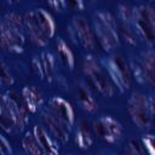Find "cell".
I'll return each mask as SVG.
<instances>
[{"mask_svg":"<svg viewBox=\"0 0 155 155\" xmlns=\"http://www.w3.org/2000/svg\"><path fill=\"white\" fill-rule=\"evenodd\" d=\"M0 153H1V155H11V153H12L11 145L8 144L6 138H4L1 134H0Z\"/></svg>","mask_w":155,"mask_h":155,"instance_id":"obj_28","label":"cell"},{"mask_svg":"<svg viewBox=\"0 0 155 155\" xmlns=\"http://www.w3.org/2000/svg\"><path fill=\"white\" fill-rule=\"evenodd\" d=\"M76 144L82 149L88 148L92 144V136L87 120H81L79 122L76 132Z\"/></svg>","mask_w":155,"mask_h":155,"instance_id":"obj_18","label":"cell"},{"mask_svg":"<svg viewBox=\"0 0 155 155\" xmlns=\"http://www.w3.org/2000/svg\"><path fill=\"white\" fill-rule=\"evenodd\" d=\"M24 45L22 29L15 28L2 17L0 19V47L11 52H21Z\"/></svg>","mask_w":155,"mask_h":155,"instance_id":"obj_6","label":"cell"},{"mask_svg":"<svg viewBox=\"0 0 155 155\" xmlns=\"http://www.w3.org/2000/svg\"><path fill=\"white\" fill-rule=\"evenodd\" d=\"M69 5H71V6H78V7H81V6H82V2H80V1H78V2H76V1H75V2H74V1H70V2H69Z\"/></svg>","mask_w":155,"mask_h":155,"instance_id":"obj_31","label":"cell"},{"mask_svg":"<svg viewBox=\"0 0 155 155\" xmlns=\"http://www.w3.org/2000/svg\"><path fill=\"white\" fill-rule=\"evenodd\" d=\"M94 38L105 51H111L119 44L116 21L111 13L101 11L94 15Z\"/></svg>","mask_w":155,"mask_h":155,"instance_id":"obj_1","label":"cell"},{"mask_svg":"<svg viewBox=\"0 0 155 155\" xmlns=\"http://www.w3.org/2000/svg\"><path fill=\"white\" fill-rule=\"evenodd\" d=\"M51 6H56L57 7V10H59L61 7H63V6H65V2H63V1H51V2H48Z\"/></svg>","mask_w":155,"mask_h":155,"instance_id":"obj_30","label":"cell"},{"mask_svg":"<svg viewBox=\"0 0 155 155\" xmlns=\"http://www.w3.org/2000/svg\"><path fill=\"white\" fill-rule=\"evenodd\" d=\"M127 110L132 119V121L139 127V128H149L151 124L153 115L150 114L149 105H148V98L138 92L134 91L128 101H127Z\"/></svg>","mask_w":155,"mask_h":155,"instance_id":"obj_5","label":"cell"},{"mask_svg":"<svg viewBox=\"0 0 155 155\" xmlns=\"http://www.w3.org/2000/svg\"><path fill=\"white\" fill-rule=\"evenodd\" d=\"M107 73L117 88L122 92L131 86L132 82V69L128 63L120 54L111 56L107 62Z\"/></svg>","mask_w":155,"mask_h":155,"instance_id":"obj_4","label":"cell"},{"mask_svg":"<svg viewBox=\"0 0 155 155\" xmlns=\"http://www.w3.org/2000/svg\"><path fill=\"white\" fill-rule=\"evenodd\" d=\"M47 110L54 117H57L65 127L71 130V126L74 124V110L69 102H67L62 97H52L48 101Z\"/></svg>","mask_w":155,"mask_h":155,"instance_id":"obj_8","label":"cell"},{"mask_svg":"<svg viewBox=\"0 0 155 155\" xmlns=\"http://www.w3.org/2000/svg\"><path fill=\"white\" fill-rule=\"evenodd\" d=\"M40 62H41V65H42V71H44V78H47V79H52L53 74H54V59H53V56L45 51L41 53V58H40Z\"/></svg>","mask_w":155,"mask_h":155,"instance_id":"obj_22","label":"cell"},{"mask_svg":"<svg viewBox=\"0 0 155 155\" xmlns=\"http://www.w3.org/2000/svg\"><path fill=\"white\" fill-rule=\"evenodd\" d=\"M23 27L25 28L30 41L36 45V46H45L48 42V38L44 34V31L41 30L38 19H36V15H35V10L31 11H27L23 16Z\"/></svg>","mask_w":155,"mask_h":155,"instance_id":"obj_11","label":"cell"},{"mask_svg":"<svg viewBox=\"0 0 155 155\" xmlns=\"http://www.w3.org/2000/svg\"><path fill=\"white\" fill-rule=\"evenodd\" d=\"M84 73L88 82L96 87L103 96L110 97L114 94V85L101 64L93 57H86L84 61Z\"/></svg>","mask_w":155,"mask_h":155,"instance_id":"obj_3","label":"cell"},{"mask_svg":"<svg viewBox=\"0 0 155 155\" xmlns=\"http://www.w3.org/2000/svg\"><path fill=\"white\" fill-rule=\"evenodd\" d=\"M154 59H155V54L151 48L143 52L140 57V62L139 64H137V68L134 70L136 75L138 76V80L142 82H147L150 86H154V82H155Z\"/></svg>","mask_w":155,"mask_h":155,"instance_id":"obj_10","label":"cell"},{"mask_svg":"<svg viewBox=\"0 0 155 155\" xmlns=\"http://www.w3.org/2000/svg\"><path fill=\"white\" fill-rule=\"evenodd\" d=\"M31 69H33V71H34L36 75L44 78V71H42V65H41L40 58L35 57V58L31 61Z\"/></svg>","mask_w":155,"mask_h":155,"instance_id":"obj_29","label":"cell"},{"mask_svg":"<svg viewBox=\"0 0 155 155\" xmlns=\"http://www.w3.org/2000/svg\"><path fill=\"white\" fill-rule=\"evenodd\" d=\"M78 97H79V101H80V103H81V105L84 107L85 110H87L90 113H93V111L97 110L98 104L94 101V98L92 97V94H91V92H90L88 88H86L84 86L79 87V90H78Z\"/></svg>","mask_w":155,"mask_h":155,"instance_id":"obj_20","label":"cell"},{"mask_svg":"<svg viewBox=\"0 0 155 155\" xmlns=\"http://www.w3.org/2000/svg\"><path fill=\"white\" fill-rule=\"evenodd\" d=\"M57 52L58 56L62 61V63L68 67L69 69H73L74 67V54L71 52V50L69 48V46L67 45V42L62 39H59L57 41Z\"/></svg>","mask_w":155,"mask_h":155,"instance_id":"obj_21","label":"cell"},{"mask_svg":"<svg viewBox=\"0 0 155 155\" xmlns=\"http://www.w3.org/2000/svg\"><path fill=\"white\" fill-rule=\"evenodd\" d=\"M31 132H33L36 142L39 143V145L42 148V150L47 155H58V147L54 143V140L52 139L51 134L46 131L45 127L35 125Z\"/></svg>","mask_w":155,"mask_h":155,"instance_id":"obj_14","label":"cell"},{"mask_svg":"<svg viewBox=\"0 0 155 155\" xmlns=\"http://www.w3.org/2000/svg\"><path fill=\"white\" fill-rule=\"evenodd\" d=\"M22 147L24 149V151L29 155H47L42 148L39 145V143L36 142L34 134L31 131H28L23 138H22Z\"/></svg>","mask_w":155,"mask_h":155,"instance_id":"obj_19","label":"cell"},{"mask_svg":"<svg viewBox=\"0 0 155 155\" xmlns=\"http://www.w3.org/2000/svg\"><path fill=\"white\" fill-rule=\"evenodd\" d=\"M73 28H74L75 36L78 41L80 42V45L85 50H93L96 46V38L87 19L82 16H74Z\"/></svg>","mask_w":155,"mask_h":155,"instance_id":"obj_9","label":"cell"},{"mask_svg":"<svg viewBox=\"0 0 155 155\" xmlns=\"http://www.w3.org/2000/svg\"><path fill=\"white\" fill-rule=\"evenodd\" d=\"M140 142H142V144H143L148 155H154L155 154V151H154V136L148 134V136L143 137L140 139Z\"/></svg>","mask_w":155,"mask_h":155,"instance_id":"obj_27","label":"cell"},{"mask_svg":"<svg viewBox=\"0 0 155 155\" xmlns=\"http://www.w3.org/2000/svg\"><path fill=\"white\" fill-rule=\"evenodd\" d=\"M133 22L138 34L151 46L155 41V10L151 4L133 7Z\"/></svg>","mask_w":155,"mask_h":155,"instance_id":"obj_2","label":"cell"},{"mask_svg":"<svg viewBox=\"0 0 155 155\" xmlns=\"http://www.w3.org/2000/svg\"><path fill=\"white\" fill-rule=\"evenodd\" d=\"M5 96L8 101L10 108L15 115L17 127H19V130H22L25 126V124L28 122V116H29V111L25 107V103L22 98V94L19 96L16 91L11 90V91L6 92Z\"/></svg>","mask_w":155,"mask_h":155,"instance_id":"obj_12","label":"cell"},{"mask_svg":"<svg viewBox=\"0 0 155 155\" xmlns=\"http://www.w3.org/2000/svg\"><path fill=\"white\" fill-rule=\"evenodd\" d=\"M0 127L6 132H12L17 127L15 115L5 94L0 96Z\"/></svg>","mask_w":155,"mask_h":155,"instance_id":"obj_15","label":"cell"},{"mask_svg":"<svg viewBox=\"0 0 155 155\" xmlns=\"http://www.w3.org/2000/svg\"><path fill=\"white\" fill-rule=\"evenodd\" d=\"M119 15L121 18V22H125L130 24L133 22V7L128 4H120L119 5Z\"/></svg>","mask_w":155,"mask_h":155,"instance_id":"obj_25","label":"cell"},{"mask_svg":"<svg viewBox=\"0 0 155 155\" xmlns=\"http://www.w3.org/2000/svg\"><path fill=\"white\" fill-rule=\"evenodd\" d=\"M124 155H148L140 139H131L125 147Z\"/></svg>","mask_w":155,"mask_h":155,"instance_id":"obj_24","label":"cell"},{"mask_svg":"<svg viewBox=\"0 0 155 155\" xmlns=\"http://www.w3.org/2000/svg\"><path fill=\"white\" fill-rule=\"evenodd\" d=\"M21 94H22V98H23V101L25 103V107H27L29 113L36 111V109L42 103L41 92L36 87H34V86H25L22 90Z\"/></svg>","mask_w":155,"mask_h":155,"instance_id":"obj_16","label":"cell"},{"mask_svg":"<svg viewBox=\"0 0 155 155\" xmlns=\"http://www.w3.org/2000/svg\"><path fill=\"white\" fill-rule=\"evenodd\" d=\"M38 23L44 31V34L50 39L54 34V22L52 19V16L45 10V8H36L35 10Z\"/></svg>","mask_w":155,"mask_h":155,"instance_id":"obj_17","label":"cell"},{"mask_svg":"<svg viewBox=\"0 0 155 155\" xmlns=\"http://www.w3.org/2000/svg\"><path fill=\"white\" fill-rule=\"evenodd\" d=\"M116 31L119 33V35L130 45H136L137 44V39H136V33L130 28V24L125 23V22H120L119 24H116Z\"/></svg>","mask_w":155,"mask_h":155,"instance_id":"obj_23","label":"cell"},{"mask_svg":"<svg viewBox=\"0 0 155 155\" xmlns=\"http://www.w3.org/2000/svg\"><path fill=\"white\" fill-rule=\"evenodd\" d=\"M13 84V78L6 67V64L0 59V85L4 86H11Z\"/></svg>","mask_w":155,"mask_h":155,"instance_id":"obj_26","label":"cell"},{"mask_svg":"<svg viewBox=\"0 0 155 155\" xmlns=\"http://www.w3.org/2000/svg\"><path fill=\"white\" fill-rule=\"evenodd\" d=\"M42 121L46 126V131L56 139H58L59 142L62 143H65L68 142L69 139V133H70V130L68 127H65L57 117H54L48 110L44 111L42 113Z\"/></svg>","mask_w":155,"mask_h":155,"instance_id":"obj_13","label":"cell"},{"mask_svg":"<svg viewBox=\"0 0 155 155\" xmlns=\"http://www.w3.org/2000/svg\"><path fill=\"white\" fill-rule=\"evenodd\" d=\"M93 132L108 143L116 142L122 134V127L117 120L111 116H102L92 122Z\"/></svg>","mask_w":155,"mask_h":155,"instance_id":"obj_7","label":"cell"}]
</instances>
